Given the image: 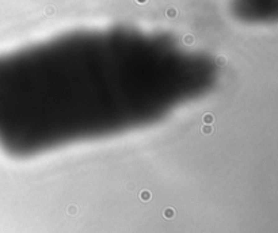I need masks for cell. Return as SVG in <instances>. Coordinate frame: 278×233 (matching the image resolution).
<instances>
[{
	"label": "cell",
	"mask_w": 278,
	"mask_h": 233,
	"mask_svg": "<svg viewBox=\"0 0 278 233\" xmlns=\"http://www.w3.org/2000/svg\"><path fill=\"white\" fill-rule=\"evenodd\" d=\"M68 213H69V214H76V208H75V206H69Z\"/></svg>",
	"instance_id": "3957f363"
},
{
	"label": "cell",
	"mask_w": 278,
	"mask_h": 233,
	"mask_svg": "<svg viewBox=\"0 0 278 233\" xmlns=\"http://www.w3.org/2000/svg\"><path fill=\"white\" fill-rule=\"evenodd\" d=\"M163 216H164V218H174V216H175V210L171 209V208H167L164 210V213H163Z\"/></svg>",
	"instance_id": "6da1fadb"
},
{
	"label": "cell",
	"mask_w": 278,
	"mask_h": 233,
	"mask_svg": "<svg viewBox=\"0 0 278 233\" xmlns=\"http://www.w3.org/2000/svg\"><path fill=\"white\" fill-rule=\"evenodd\" d=\"M140 198H141L144 202L149 201V199H151V193H149V191H147V190H144V191H141V194H140Z\"/></svg>",
	"instance_id": "7a4b0ae2"
}]
</instances>
